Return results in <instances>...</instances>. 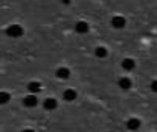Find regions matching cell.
Returning <instances> with one entry per match:
<instances>
[{"instance_id": "3", "label": "cell", "mask_w": 157, "mask_h": 132, "mask_svg": "<svg viewBox=\"0 0 157 132\" xmlns=\"http://www.w3.org/2000/svg\"><path fill=\"white\" fill-rule=\"evenodd\" d=\"M22 104L26 107H34L38 104V98L34 95H29L25 96L22 100Z\"/></svg>"}, {"instance_id": "9", "label": "cell", "mask_w": 157, "mask_h": 132, "mask_svg": "<svg viewBox=\"0 0 157 132\" xmlns=\"http://www.w3.org/2000/svg\"><path fill=\"white\" fill-rule=\"evenodd\" d=\"M63 97L65 101L71 102V101H74L77 97V93L74 89H66L63 93Z\"/></svg>"}, {"instance_id": "10", "label": "cell", "mask_w": 157, "mask_h": 132, "mask_svg": "<svg viewBox=\"0 0 157 132\" xmlns=\"http://www.w3.org/2000/svg\"><path fill=\"white\" fill-rule=\"evenodd\" d=\"M27 88L31 94H38L41 90V85L39 82H30L28 85Z\"/></svg>"}, {"instance_id": "4", "label": "cell", "mask_w": 157, "mask_h": 132, "mask_svg": "<svg viewBox=\"0 0 157 132\" xmlns=\"http://www.w3.org/2000/svg\"><path fill=\"white\" fill-rule=\"evenodd\" d=\"M75 30L78 34H86L89 30V25L86 21H78L75 25Z\"/></svg>"}, {"instance_id": "11", "label": "cell", "mask_w": 157, "mask_h": 132, "mask_svg": "<svg viewBox=\"0 0 157 132\" xmlns=\"http://www.w3.org/2000/svg\"><path fill=\"white\" fill-rule=\"evenodd\" d=\"M132 81L128 77H122L119 80V86L123 90H128L132 87Z\"/></svg>"}, {"instance_id": "12", "label": "cell", "mask_w": 157, "mask_h": 132, "mask_svg": "<svg viewBox=\"0 0 157 132\" xmlns=\"http://www.w3.org/2000/svg\"><path fill=\"white\" fill-rule=\"evenodd\" d=\"M95 54L98 58L103 59L108 56V50L103 46H99L95 50Z\"/></svg>"}, {"instance_id": "7", "label": "cell", "mask_w": 157, "mask_h": 132, "mask_svg": "<svg viewBox=\"0 0 157 132\" xmlns=\"http://www.w3.org/2000/svg\"><path fill=\"white\" fill-rule=\"evenodd\" d=\"M58 106V103L56 101V99L49 97L47 99H45L43 101V107L46 110H54Z\"/></svg>"}, {"instance_id": "14", "label": "cell", "mask_w": 157, "mask_h": 132, "mask_svg": "<svg viewBox=\"0 0 157 132\" xmlns=\"http://www.w3.org/2000/svg\"><path fill=\"white\" fill-rule=\"evenodd\" d=\"M151 89H152L153 92L157 93V80H155V81L152 82V84H151Z\"/></svg>"}, {"instance_id": "8", "label": "cell", "mask_w": 157, "mask_h": 132, "mask_svg": "<svg viewBox=\"0 0 157 132\" xmlns=\"http://www.w3.org/2000/svg\"><path fill=\"white\" fill-rule=\"evenodd\" d=\"M121 67L125 71H132L135 68V62L131 58H125L121 62Z\"/></svg>"}, {"instance_id": "1", "label": "cell", "mask_w": 157, "mask_h": 132, "mask_svg": "<svg viewBox=\"0 0 157 132\" xmlns=\"http://www.w3.org/2000/svg\"><path fill=\"white\" fill-rule=\"evenodd\" d=\"M6 34L10 38H18L23 35V28L20 25L13 24L6 28Z\"/></svg>"}, {"instance_id": "5", "label": "cell", "mask_w": 157, "mask_h": 132, "mask_svg": "<svg viewBox=\"0 0 157 132\" xmlns=\"http://www.w3.org/2000/svg\"><path fill=\"white\" fill-rule=\"evenodd\" d=\"M141 125H142L141 120H140V119H135V118H132V119H130L127 121V123H126V127H127V129H128V130H132V131H135V130H137L141 127Z\"/></svg>"}, {"instance_id": "6", "label": "cell", "mask_w": 157, "mask_h": 132, "mask_svg": "<svg viewBox=\"0 0 157 132\" xmlns=\"http://www.w3.org/2000/svg\"><path fill=\"white\" fill-rule=\"evenodd\" d=\"M56 77L59 78V79H62V80H67L70 75H71V72L68 68L66 67H61L59 69H57L56 73Z\"/></svg>"}, {"instance_id": "2", "label": "cell", "mask_w": 157, "mask_h": 132, "mask_svg": "<svg viewBox=\"0 0 157 132\" xmlns=\"http://www.w3.org/2000/svg\"><path fill=\"white\" fill-rule=\"evenodd\" d=\"M112 27L116 29H121L126 26V19L122 16H114L110 21Z\"/></svg>"}, {"instance_id": "16", "label": "cell", "mask_w": 157, "mask_h": 132, "mask_svg": "<svg viewBox=\"0 0 157 132\" xmlns=\"http://www.w3.org/2000/svg\"><path fill=\"white\" fill-rule=\"evenodd\" d=\"M21 132H35L33 130H30V129H27V130H24L23 131Z\"/></svg>"}, {"instance_id": "13", "label": "cell", "mask_w": 157, "mask_h": 132, "mask_svg": "<svg viewBox=\"0 0 157 132\" xmlns=\"http://www.w3.org/2000/svg\"><path fill=\"white\" fill-rule=\"evenodd\" d=\"M10 100V95L6 92H1L0 93V103L2 105L6 104Z\"/></svg>"}, {"instance_id": "15", "label": "cell", "mask_w": 157, "mask_h": 132, "mask_svg": "<svg viewBox=\"0 0 157 132\" xmlns=\"http://www.w3.org/2000/svg\"><path fill=\"white\" fill-rule=\"evenodd\" d=\"M61 2H62L64 6H68V5H70L71 0H61Z\"/></svg>"}]
</instances>
